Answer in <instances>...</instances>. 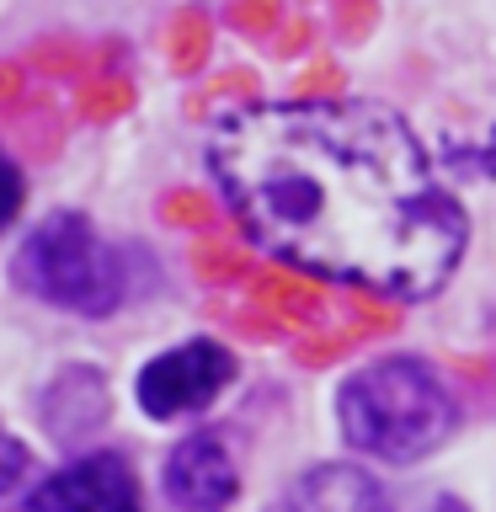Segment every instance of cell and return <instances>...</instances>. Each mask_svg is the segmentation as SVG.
I'll return each instance as SVG.
<instances>
[{
    "label": "cell",
    "mask_w": 496,
    "mask_h": 512,
    "mask_svg": "<svg viewBox=\"0 0 496 512\" xmlns=\"http://www.w3.org/2000/svg\"><path fill=\"white\" fill-rule=\"evenodd\" d=\"M208 166L256 246L390 299L438 294L470 240L406 118L379 102L230 112Z\"/></svg>",
    "instance_id": "cell-1"
},
{
    "label": "cell",
    "mask_w": 496,
    "mask_h": 512,
    "mask_svg": "<svg viewBox=\"0 0 496 512\" xmlns=\"http://www.w3.org/2000/svg\"><path fill=\"white\" fill-rule=\"evenodd\" d=\"M342 438L384 464H411L454 432V395L422 358H379L336 395Z\"/></svg>",
    "instance_id": "cell-2"
},
{
    "label": "cell",
    "mask_w": 496,
    "mask_h": 512,
    "mask_svg": "<svg viewBox=\"0 0 496 512\" xmlns=\"http://www.w3.org/2000/svg\"><path fill=\"white\" fill-rule=\"evenodd\" d=\"M16 278L54 310L70 315H112L123 299V262L112 246L91 230L86 214H48L27 235L16 256Z\"/></svg>",
    "instance_id": "cell-3"
},
{
    "label": "cell",
    "mask_w": 496,
    "mask_h": 512,
    "mask_svg": "<svg viewBox=\"0 0 496 512\" xmlns=\"http://www.w3.org/2000/svg\"><path fill=\"white\" fill-rule=\"evenodd\" d=\"M235 379V352L219 342H182L171 352H160L139 368V411L155 416V422H171V416H192L203 406H214L224 395V384Z\"/></svg>",
    "instance_id": "cell-4"
},
{
    "label": "cell",
    "mask_w": 496,
    "mask_h": 512,
    "mask_svg": "<svg viewBox=\"0 0 496 512\" xmlns=\"http://www.w3.org/2000/svg\"><path fill=\"white\" fill-rule=\"evenodd\" d=\"M27 512H144L139 480L118 454H86L32 486Z\"/></svg>",
    "instance_id": "cell-5"
},
{
    "label": "cell",
    "mask_w": 496,
    "mask_h": 512,
    "mask_svg": "<svg viewBox=\"0 0 496 512\" xmlns=\"http://www.w3.org/2000/svg\"><path fill=\"white\" fill-rule=\"evenodd\" d=\"M240 491V475H235V459L230 448L219 438H208V432H192L171 448L166 459V496L171 507L182 512H219L230 507Z\"/></svg>",
    "instance_id": "cell-6"
},
{
    "label": "cell",
    "mask_w": 496,
    "mask_h": 512,
    "mask_svg": "<svg viewBox=\"0 0 496 512\" xmlns=\"http://www.w3.org/2000/svg\"><path fill=\"white\" fill-rule=\"evenodd\" d=\"M43 416L54 438H86L107 422V384L96 368H64L54 390L43 395Z\"/></svg>",
    "instance_id": "cell-7"
},
{
    "label": "cell",
    "mask_w": 496,
    "mask_h": 512,
    "mask_svg": "<svg viewBox=\"0 0 496 512\" xmlns=\"http://www.w3.org/2000/svg\"><path fill=\"white\" fill-rule=\"evenodd\" d=\"M288 512H379V486L352 464H320L294 486Z\"/></svg>",
    "instance_id": "cell-8"
},
{
    "label": "cell",
    "mask_w": 496,
    "mask_h": 512,
    "mask_svg": "<svg viewBox=\"0 0 496 512\" xmlns=\"http://www.w3.org/2000/svg\"><path fill=\"white\" fill-rule=\"evenodd\" d=\"M256 304L288 326H315L320 320V288L294 278V272H262L256 278Z\"/></svg>",
    "instance_id": "cell-9"
},
{
    "label": "cell",
    "mask_w": 496,
    "mask_h": 512,
    "mask_svg": "<svg viewBox=\"0 0 496 512\" xmlns=\"http://www.w3.org/2000/svg\"><path fill=\"white\" fill-rule=\"evenodd\" d=\"M363 326H347V331H331V336H315V342H299L294 347V358L304 363V368H326V363H336V358H347L352 347L363 342Z\"/></svg>",
    "instance_id": "cell-10"
},
{
    "label": "cell",
    "mask_w": 496,
    "mask_h": 512,
    "mask_svg": "<svg viewBox=\"0 0 496 512\" xmlns=\"http://www.w3.org/2000/svg\"><path fill=\"white\" fill-rule=\"evenodd\" d=\"M246 251H235V246H224V240H214V246H198V272L208 283H235V278H246Z\"/></svg>",
    "instance_id": "cell-11"
},
{
    "label": "cell",
    "mask_w": 496,
    "mask_h": 512,
    "mask_svg": "<svg viewBox=\"0 0 496 512\" xmlns=\"http://www.w3.org/2000/svg\"><path fill=\"white\" fill-rule=\"evenodd\" d=\"M27 475H32V454L11 438L6 427H0V502H6V496H11L16 486H22Z\"/></svg>",
    "instance_id": "cell-12"
},
{
    "label": "cell",
    "mask_w": 496,
    "mask_h": 512,
    "mask_svg": "<svg viewBox=\"0 0 496 512\" xmlns=\"http://www.w3.org/2000/svg\"><path fill=\"white\" fill-rule=\"evenodd\" d=\"M22 198H27L22 171H16V160L0 150V230H11V219L22 214Z\"/></svg>",
    "instance_id": "cell-13"
},
{
    "label": "cell",
    "mask_w": 496,
    "mask_h": 512,
    "mask_svg": "<svg viewBox=\"0 0 496 512\" xmlns=\"http://www.w3.org/2000/svg\"><path fill=\"white\" fill-rule=\"evenodd\" d=\"M166 219H176V224H208V219H214V203L198 198V192H176V198H166Z\"/></svg>",
    "instance_id": "cell-14"
},
{
    "label": "cell",
    "mask_w": 496,
    "mask_h": 512,
    "mask_svg": "<svg viewBox=\"0 0 496 512\" xmlns=\"http://www.w3.org/2000/svg\"><path fill=\"white\" fill-rule=\"evenodd\" d=\"M347 310L358 315V326H363V331H395V310H379L374 299H352Z\"/></svg>",
    "instance_id": "cell-15"
},
{
    "label": "cell",
    "mask_w": 496,
    "mask_h": 512,
    "mask_svg": "<svg viewBox=\"0 0 496 512\" xmlns=\"http://www.w3.org/2000/svg\"><path fill=\"white\" fill-rule=\"evenodd\" d=\"M336 22H342L347 38H363L368 22H374V6H368V0H342V16H336Z\"/></svg>",
    "instance_id": "cell-16"
},
{
    "label": "cell",
    "mask_w": 496,
    "mask_h": 512,
    "mask_svg": "<svg viewBox=\"0 0 496 512\" xmlns=\"http://www.w3.org/2000/svg\"><path fill=\"white\" fill-rule=\"evenodd\" d=\"M235 22H240V27H267V22H272V0H240V6H235Z\"/></svg>",
    "instance_id": "cell-17"
},
{
    "label": "cell",
    "mask_w": 496,
    "mask_h": 512,
    "mask_svg": "<svg viewBox=\"0 0 496 512\" xmlns=\"http://www.w3.org/2000/svg\"><path fill=\"white\" fill-rule=\"evenodd\" d=\"M432 512H464L459 502H438V507H432Z\"/></svg>",
    "instance_id": "cell-18"
}]
</instances>
